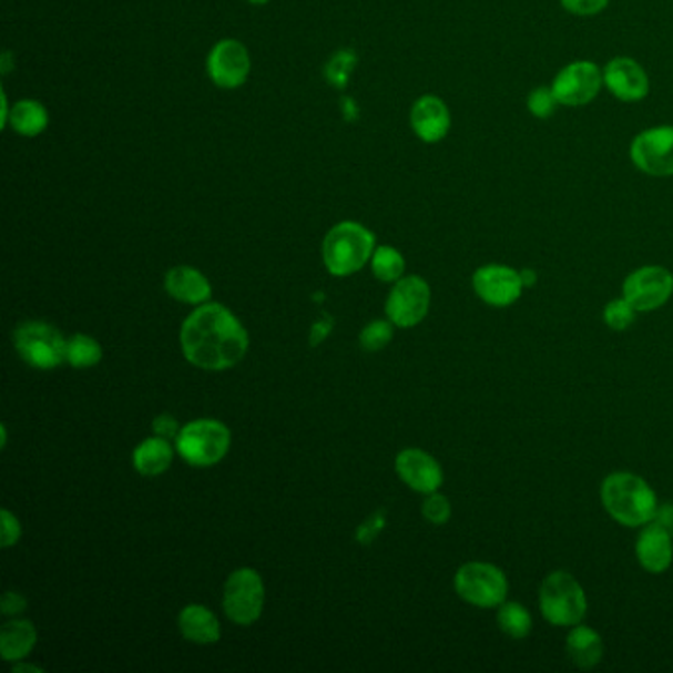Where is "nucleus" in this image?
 I'll return each mask as SVG.
<instances>
[{"instance_id":"obj_1","label":"nucleus","mask_w":673,"mask_h":673,"mask_svg":"<svg viewBox=\"0 0 673 673\" xmlns=\"http://www.w3.org/2000/svg\"><path fill=\"white\" fill-rule=\"evenodd\" d=\"M182 350L190 364L207 371L234 368L249 348L242 323L222 305L196 308L182 324Z\"/></svg>"},{"instance_id":"obj_2","label":"nucleus","mask_w":673,"mask_h":673,"mask_svg":"<svg viewBox=\"0 0 673 673\" xmlns=\"http://www.w3.org/2000/svg\"><path fill=\"white\" fill-rule=\"evenodd\" d=\"M601 502L612 520L626 528H644L657 516V496L644 478L630 472L606 476Z\"/></svg>"},{"instance_id":"obj_3","label":"nucleus","mask_w":673,"mask_h":673,"mask_svg":"<svg viewBox=\"0 0 673 673\" xmlns=\"http://www.w3.org/2000/svg\"><path fill=\"white\" fill-rule=\"evenodd\" d=\"M376 252V237L358 222L334 225L323 243L324 265L336 277L358 273Z\"/></svg>"},{"instance_id":"obj_4","label":"nucleus","mask_w":673,"mask_h":673,"mask_svg":"<svg viewBox=\"0 0 673 673\" xmlns=\"http://www.w3.org/2000/svg\"><path fill=\"white\" fill-rule=\"evenodd\" d=\"M589 609L581 583L567 571L548 574L539 589V611L553 626L573 629L581 624Z\"/></svg>"},{"instance_id":"obj_5","label":"nucleus","mask_w":673,"mask_h":673,"mask_svg":"<svg viewBox=\"0 0 673 673\" xmlns=\"http://www.w3.org/2000/svg\"><path fill=\"white\" fill-rule=\"evenodd\" d=\"M232 435L216 419H198L180 429L176 450L192 467H214L227 455Z\"/></svg>"},{"instance_id":"obj_6","label":"nucleus","mask_w":673,"mask_h":673,"mask_svg":"<svg viewBox=\"0 0 673 673\" xmlns=\"http://www.w3.org/2000/svg\"><path fill=\"white\" fill-rule=\"evenodd\" d=\"M455 591L472 606L498 609L508 599L510 584L502 569L485 561H470L455 574Z\"/></svg>"},{"instance_id":"obj_7","label":"nucleus","mask_w":673,"mask_h":673,"mask_svg":"<svg viewBox=\"0 0 673 673\" xmlns=\"http://www.w3.org/2000/svg\"><path fill=\"white\" fill-rule=\"evenodd\" d=\"M20 358L38 369H54L65 359L68 340L52 324L24 323L14 333Z\"/></svg>"},{"instance_id":"obj_8","label":"nucleus","mask_w":673,"mask_h":673,"mask_svg":"<svg viewBox=\"0 0 673 673\" xmlns=\"http://www.w3.org/2000/svg\"><path fill=\"white\" fill-rule=\"evenodd\" d=\"M265 604V587L259 573L253 569H237L230 574L224 589V611L227 619L249 626L259 620Z\"/></svg>"},{"instance_id":"obj_9","label":"nucleus","mask_w":673,"mask_h":673,"mask_svg":"<svg viewBox=\"0 0 673 673\" xmlns=\"http://www.w3.org/2000/svg\"><path fill=\"white\" fill-rule=\"evenodd\" d=\"M431 287L417 275L401 277L387 297V318L399 328H414L429 315Z\"/></svg>"},{"instance_id":"obj_10","label":"nucleus","mask_w":673,"mask_h":673,"mask_svg":"<svg viewBox=\"0 0 673 673\" xmlns=\"http://www.w3.org/2000/svg\"><path fill=\"white\" fill-rule=\"evenodd\" d=\"M673 295V275L660 265H647L630 273L622 285V297L638 313H652L664 306Z\"/></svg>"},{"instance_id":"obj_11","label":"nucleus","mask_w":673,"mask_h":673,"mask_svg":"<svg viewBox=\"0 0 673 673\" xmlns=\"http://www.w3.org/2000/svg\"><path fill=\"white\" fill-rule=\"evenodd\" d=\"M630 159L647 176H673V126H652L634 136Z\"/></svg>"},{"instance_id":"obj_12","label":"nucleus","mask_w":673,"mask_h":673,"mask_svg":"<svg viewBox=\"0 0 673 673\" xmlns=\"http://www.w3.org/2000/svg\"><path fill=\"white\" fill-rule=\"evenodd\" d=\"M602 83L604 80H602L599 65L587 62V60H579V62L569 63L557 73L551 90L561 105L579 108V105L591 103L599 95Z\"/></svg>"},{"instance_id":"obj_13","label":"nucleus","mask_w":673,"mask_h":673,"mask_svg":"<svg viewBox=\"0 0 673 673\" xmlns=\"http://www.w3.org/2000/svg\"><path fill=\"white\" fill-rule=\"evenodd\" d=\"M252 72V58L247 48L237 40L217 42L207 55V73L217 88L235 90L242 88Z\"/></svg>"},{"instance_id":"obj_14","label":"nucleus","mask_w":673,"mask_h":673,"mask_svg":"<svg viewBox=\"0 0 673 673\" xmlns=\"http://www.w3.org/2000/svg\"><path fill=\"white\" fill-rule=\"evenodd\" d=\"M472 287L480 300L496 308L513 305L521 297V290L526 288L521 283L520 271L506 265H485L476 269L472 275Z\"/></svg>"},{"instance_id":"obj_15","label":"nucleus","mask_w":673,"mask_h":673,"mask_svg":"<svg viewBox=\"0 0 673 673\" xmlns=\"http://www.w3.org/2000/svg\"><path fill=\"white\" fill-rule=\"evenodd\" d=\"M602 80L616 100L626 103L644 100L650 91V80L644 68L632 58L611 60L602 70Z\"/></svg>"},{"instance_id":"obj_16","label":"nucleus","mask_w":673,"mask_h":673,"mask_svg":"<svg viewBox=\"0 0 673 673\" xmlns=\"http://www.w3.org/2000/svg\"><path fill=\"white\" fill-rule=\"evenodd\" d=\"M396 468L405 485L421 494L437 492L445 480L439 462L421 449L401 450L397 455Z\"/></svg>"},{"instance_id":"obj_17","label":"nucleus","mask_w":673,"mask_h":673,"mask_svg":"<svg viewBox=\"0 0 673 673\" xmlns=\"http://www.w3.org/2000/svg\"><path fill=\"white\" fill-rule=\"evenodd\" d=\"M636 559L647 573H664L673 561L672 533L660 521L646 523L636 539Z\"/></svg>"},{"instance_id":"obj_18","label":"nucleus","mask_w":673,"mask_h":673,"mask_svg":"<svg viewBox=\"0 0 673 673\" xmlns=\"http://www.w3.org/2000/svg\"><path fill=\"white\" fill-rule=\"evenodd\" d=\"M411 126L422 143H439L450 131V111L437 95H422L411 109Z\"/></svg>"},{"instance_id":"obj_19","label":"nucleus","mask_w":673,"mask_h":673,"mask_svg":"<svg viewBox=\"0 0 673 673\" xmlns=\"http://www.w3.org/2000/svg\"><path fill=\"white\" fill-rule=\"evenodd\" d=\"M164 287L172 298L190 305H202L212 297V285L198 269L194 267H174L166 273Z\"/></svg>"},{"instance_id":"obj_20","label":"nucleus","mask_w":673,"mask_h":673,"mask_svg":"<svg viewBox=\"0 0 673 673\" xmlns=\"http://www.w3.org/2000/svg\"><path fill=\"white\" fill-rule=\"evenodd\" d=\"M179 626L182 636L200 646H212L222 636L216 614L202 604H190L180 612Z\"/></svg>"},{"instance_id":"obj_21","label":"nucleus","mask_w":673,"mask_h":673,"mask_svg":"<svg viewBox=\"0 0 673 673\" xmlns=\"http://www.w3.org/2000/svg\"><path fill=\"white\" fill-rule=\"evenodd\" d=\"M567 655L581 670H591L594 665L601 664L604 655L601 634L591 626L577 624L567 636Z\"/></svg>"},{"instance_id":"obj_22","label":"nucleus","mask_w":673,"mask_h":673,"mask_svg":"<svg viewBox=\"0 0 673 673\" xmlns=\"http://www.w3.org/2000/svg\"><path fill=\"white\" fill-rule=\"evenodd\" d=\"M37 646V629L28 620H12L0 630V652L7 662L24 660Z\"/></svg>"},{"instance_id":"obj_23","label":"nucleus","mask_w":673,"mask_h":673,"mask_svg":"<svg viewBox=\"0 0 673 673\" xmlns=\"http://www.w3.org/2000/svg\"><path fill=\"white\" fill-rule=\"evenodd\" d=\"M172 458L174 450L171 442L154 435L153 439H146L136 447L133 462L141 475L159 476L171 468Z\"/></svg>"},{"instance_id":"obj_24","label":"nucleus","mask_w":673,"mask_h":673,"mask_svg":"<svg viewBox=\"0 0 673 673\" xmlns=\"http://www.w3.org/2000/svg\"><path fill=\"white\" fill-rule=\"evenodd\" d=\"M7 123H10L12 131L19 135L38 136L44 133L50 118H48V109L40 101L22 100L10 109Z\"/></svg>"},{"instance_id":"obj_25","label":"nucleus","mask_w":673,"mask_h":673,"mask_svg":"<svg viewBox=\"0 0 673 673\" xmlns=\"http://www.w3.org/2000/svg\"><path fill=\"white\" fill-rule=\"evenodd\" d=\"M496 624L506 636H510L512 640H523V638L530 636L533 620H531L530 611L520 602L503 601L498 606Z\"/></svg>"},{"instance_id":"obj_26","label":"nucleus","mask_w":673,"mask_h":673,"mask_svg":"<svg viewBox=\"0 0 673 673\" xmlns=\"http://www.w3.org/2000/svg\"><path fill=\"white\" fill-rule=\"evenodd\" d=\"M371 271L384 283H397L405 273L404 255L391 245H379L371 255Z\"/></svg>"},{"instance_id":"obj_27","label":"nucleus","mask_w":673,"mask_h":673,"mask_svg":"<svg viewBox=\"0 0 673 673\" xmlns=\"http://www.w3.org/2000/svg\"><path fill=\"white\" fill-rule=\"evenodd\" d=\"M101 346L95 338L85 336V334H75L68 340L65 348V359L72 364L73 368H91L98 366L101 361Z\"/></svg>"},{"instance_id":"obj_28","label":"nucleus","mask_w":673,"mask_h":673,"mask_svg":"<svg viewBox=\"0 0 673 673\" xmlns=\"http://www.w3.org/2000/svg\"><path fill=\"white\" fill-rule=\"evenodd\" d=\"M636 308L630 305L626 298H616V300H611L609 305L604 306V310H602V320L604 324L612 328V330H616V333H622V330H629L630 326L634 324L636 320Z\"/></svg>"},{"instance_id":"obj_29","label":"nucleus","mask_w":673,"mask_h":673,"mask_svg":"<svg viewBox=\"0 0 673 673\" xmlns=\"http://www.w3.org/2000/svg\"><path fill=\"white\" fill-rule=\"evenodd\" d=\"M394 326L391 320H374L359 333V344L368 351L384 350L394 338Z\"/></svg>"},{"instance_id":"obj_30","label":"nucleus","mask_w":673,"mask_h":673,"mask_svg":"<svg viewBox=\"0 0 673 673\" xmlns=\"http://www.w3.org/2000/svg\"><path fill=\"white\" fill-rule=\"evenodd\" d=\"M557 101L555 93L551 88H536L528 95V109L531 111V115L538 119H549L555 113Z\"/></svg>"},{"instance_id":"obj_31","label":"nucleus","mask_w":673,"mask_h":673,"mask_svg":"<svg viewBox=\"0 0 673 673\" xmlns=\"http://www.w3.org/2000/svg\"><path fill=\"white\" fill-rule=\"evenodd\" d=\"M421 512L425 516V520L431 521L435 526H442V523H447L450 520L452 508H450L447 496L432 492V494H427V500L422 502Z\"/></svg>"},{"instance_id":"obj_32","label":"nucleus","mask_w":673,"mask_h":673,"mask_svg":"<svg viewBox=\"0 0 673 673\" xmlns=\"http://www.w3.org/2000/svg\"><path fill=\"white\" fill-rule=\"evenodd\" d=\"M354 65H356V55L351 52H338L334 55L333 62L328 63L326 75H328L330 83L341 88V85H346V81L350 78Z\"/></svg>"},{"instance_id":"obj_33","label":"nucleus","mask_w":673,"mask_h":673,"mask_svg":"<svg viewBox=\"0 0 673 673\" xmlns=\"http://www.w3.org/2000/svg\"><path fill=\"white\" fill-rule=\"evenodd\" d=\"M561 4L577 17H594L606 9L609 0H561Z\"/></svg>"},{"instance_id":"obj_34","label":"nucleus","mask_w":673,"mask_h":673,"mask_svg":"<svg viewBox=\"0 0 673 673\" xmlns=\"http://www.w3.org/2000/svg\"><path fill=\"white\" fill-rule=\"evenodd\" d=\"M2 548L14 545L20 539V521L9 510H2Z\"/></svg>"},{"instance_id":"obj_35","label":"nucleus","mask_w":673,"mask_h":673,"mask_svg":"<svg viewBox=\"0 0 673 673\" xmlns=\"http://www.w3.org/2000/svg\"><path fill=\"white\" fill-rule=\"evenodd\" d=\"M153 431L156 437L166 440L179 439V421L172 415H159L153 422Z\"/></svg>"},{"instance_id":"obj_36","label":"nucleus","mask_w":673,"mask_h":673,"mask_svg":"<svg viewBox=\"0 0 673 673\" xmlns=\"http://www.w3.org/2000/svg\"><path fill=\"white\" fill-rule=\"evenodd\" d=\"M27 599L22 594L7 593L2 596L0 609H2V614H7V616H17V614L27 611Z\"/></svg>"},{"instance_id":"obj_37","label":"nucleus","mask_w":673,"mask_h":673,"mask_svg":"<svg viewBox=\"0 0 673 673\" xmlns=\"http://www.w3.org/2000/svg\"><path fill=\"white\" fill-rule=\"evenodd\" d=\"M330 328H333V320L315 324V330H313V344H320L324 336L330 333Z\"/></svg>"},{"instance_id":"obj_38","label":"nucleus","mask_w":673,"mask_h":673,"mask_svg":"<svg viewBox=\"0 0 673 673\" xmlns=\"http://www.w3.org/2000/svg\"><path fill=\"white\" fill-rule=\"evenodd\" d=\"M521 283H523V287H533L536 283H538V273L533 269H523L520 271Z\"/></svg>"},{"instance_id":"obj_39","label":"nucleus","mask_w":673,"mask_h":673,"mask_svg":"<svg viewBox=\"0 0 673 673\" xmlns=\"http://www.w3.org/2000/svg\"><path fill=\"white\" fill-rule=\"evenodd\" d=\"M14 672H42V670H40V667H37V665L17 664L14 665Z\"/></svg>"},{"instance_id":"obj_40","label":"nucleus","mask_w":673,"mask_h":673,"mask_svg":"<svg viewBox=\"0 0 673 673\" xmlns=\"http://www.w3.org/2000/svg\"><path fill=\"white\" fill-rule=\"evenodd\" d=\"M247 2H252V4H267L269 0H247Z\"/></svg>"}]
</instances>
